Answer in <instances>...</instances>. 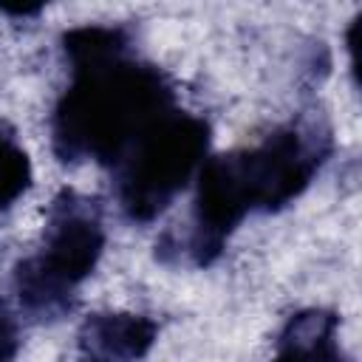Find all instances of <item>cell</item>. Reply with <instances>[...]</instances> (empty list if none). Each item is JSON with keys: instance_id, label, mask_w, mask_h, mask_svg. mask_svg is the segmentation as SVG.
I'll return each mask as SVG.
<instances>
[{"instance_id": "cell-1", "label": "cell", "mask_w": 362, "mask_h": 362, "mask_svg": "<svg viewBox=\"0 0 362 362\" xmlns=\"http://www.w3.org/2000/svg\"><path fill=\"white\" fill-rule=\"evenodd\" d=\"M59 48L68 85L51 113V147L62 164L110 170L150 124L178 107L173 76L139 54L130 25H76Z\"/></svg>"}, {"instance_id": "cell-2", "label": "cell", "mask_w": 362, "mask_h": 362, "mask_svg": "<svg viewBox=\"0 0 362 362\" xmlns=\"http://www.w3.org/2000/svg\"><path fill=\"white\" fill-rule=\"evenodd\" d=\"M334 153L331 124L320 110L297 113L255 147L209 156L195 175L189 223L181 238L164 232L156 257L212 266L232 232L257 212H277L297 201Z\"/></svg>"}, {"instance_id": "cell-3", "label": "cell", "mask_w": 362, "mask_h": 362, "mask_svg": "<svg viewBox=\"0 0 362 362\" xmlns=\"http://www.w3.org/2000/svg\"><path fill=\"white\" fill-rule=\"evenodd\" d=\"M105 212L96 195L59 189L45 209L37 252L17 260L11 288L20 311L34 322H57L79 303V286L105 252Z\"/></svg>"}, {"instance_id": "cell-4", "label": "cell", "mask_w": 362, "mask_h": 362, "mask_svg": "<svg viewBox=\"0 0 362 362\" xmlns=\"http://www.w3.org/2000/svg\"><path fill=\"white\" fill-rule=\"evenodd\" d=\"M212 127L184 107L150 124L107 170L119 212L130 223H153L198 175Z\"/></svg>"}, {"instance_id": "cell-5", "label": "cell", "mask_w": 362, "mask_h": 362, "mask_svg": "<svg viewBox=\"0 0 362 362\" xmlns=\"http://www.w3.org/2000/svg\"><path fill=\"white\" fill-rule=\"evenodd\" d=\"M158 339V322L133 311L88 314L76 331L79 362H141Z\"/></svg>"}, {"instance_id": "cell-6", "label": "cell", "mask_w": 362, "mask_h": 362, "mask_svg": "<svg viewBox=\"0 0 362 362\" xmlns=\"http://www.w3.org/2000/svg\"><path fill=\"white\" fill-rule=\"evenodd\" d=\"M339 317L331 308L294 311L277 339L272 362H354L339 345Z\"/></svg>"}, {"instance_id": "cell-7", "label": "cell", "mask_w": 362, "mask_h": 362, "mask_svg": "<svg viewBox=\"0 0 362 362\" xmlns=\"http://www.w3.org/2000/svg\"><path fill=\"white\" fill-rule=\"evenodd\" d=\"M31 178V158L17 139V130L0 119V212L25 195Z\"/></svg>"}, {"instance_id": "cell-8", "label": "cell", "mask_w": 362, "mask_h": 362, "mask_svg": "<svg viewBox=\"0 0 362 362\" xmlns=\"http://www.w3.org/2000/svg\"><path fill=\"white\" fill-rule=\"evenodd\" d=\"M20 320L14 308L0 297V362H11L20 351Z\"/></svg>"}]
</instances>
